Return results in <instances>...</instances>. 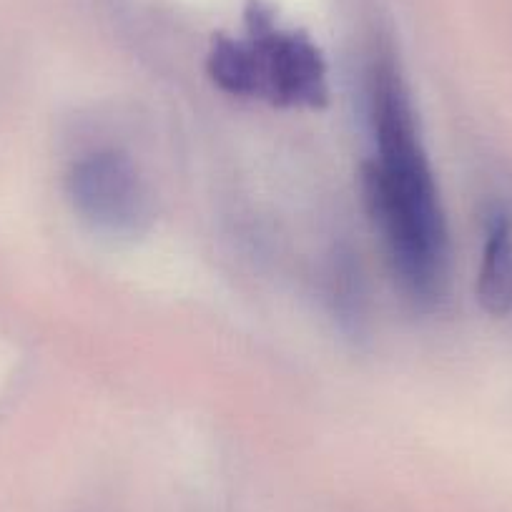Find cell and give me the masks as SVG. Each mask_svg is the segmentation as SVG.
<instances>
[{
  "mask_svg": "<svg viewBox=\"0 0 512 512\" xmlns=\"http://www.w3.org/2000/svg\"><path fill=\"white\" fill-rule=\"evenodd\" d=\"M372 121L377 156L364 169L369 209L407 294L437 304L450 264L447 224L405 83L390 58L374 66Z\"/></svg>",
  "mask_w": 512,
  "mask_h": 512,
  "instance_id": "obj_1",
  "label": "cell"
},
{
  "mask_svg": "<svg viewBox=\"0 0 512 512\" xmlns=\"http://www.w3.org/2000/svg\"><path fill=\"white\" fill-rule=\"evenodd\" d=\"M209 73L231 96L264 98L274 106L322 108L329 98L327 66L304 33L277 26L262 3L246 11V38H216Z\"/></svg>",
  "mask_w": 512,
  "mask_h": 512,
  "instance_id": "obj_2",
  "label": "cell"
},
{
  "mask_svg": "<svg viewBox=\"0 0 512 512\" xmlns=\"http://www.w3.org/2000/svg\"><path fill=\"white\" fill-rule=\"evenodd\" d=\"M68 194L78 214L98 231L134 236L151 221V199L136 166L116 151H98L76 161Z\"/></svg>",
  "mask_w": 512,
  "mask_h": 512,
  "instance_id": "obj_3",
  "label": "cell"
},
{
  "mask_svg": "<svg viewBox=\"0 0 512 512\" xmlns=\"http://www.w3.org/2000/svg\"><path fill=\"white\" fill-rule=\"evenodd\" d=\"M477 299L495 317L512 312V199L497 206L490 216L477 272Z\"/></svg>",
  "mask_w": 512,
  "mask_h": 512,
  "instance_id": "obj_4",
  "label": "cell"
}]
</instances>
